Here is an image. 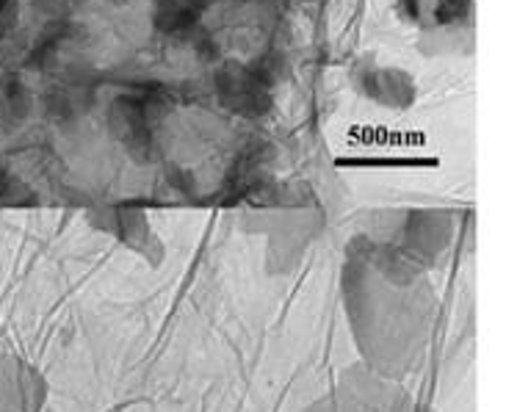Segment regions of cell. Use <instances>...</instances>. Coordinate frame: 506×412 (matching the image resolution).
<instances>
[{
	"label": "cell",
	"mask_w": 506,
	"mask_h": 412,
	"mask_svg": "<svg viewBox=\"0 0 506 412\" xmlns=\"http://www.w3.org/2000/svg\"><path fill=\"white\" fill-rule=\"evenodd\" d=\"M363 78V92L379 103L407 105L412 103V81L399 70H368Z\"/></svg>",
	"instance_id": "4"
},
{
	"label": "cell",
	"mask_w": 506,
	"mask_h": 412,
	"mask_svg": "<svg viewBox=\"0 0 506 412\" xmlns=\"http://www.w3.org/2000/svg\"><path fill=\"white\" fill-rule=\"evenodd\" d=\"M396 9L407 23L429 31L465 23L473 12V0H399Z\"/></svg>",
	"instance_id": "2"
},
{
	"label": "cell",
	"mask_w": 506,
	"mask_h": 412,
	"mask_svg": "<svg viewBox=\"0 0 506 412\" xmlns=\"http://www.w3.org/2000/svg\"><path fill=\"white\" fill-rule=\"evenodd\" d=\"M197 17L194 0H158V25L169 34L186 31Z\"/></svg>",
	"instance_id": "5"
},
{
	"label": "cell",
	"mask_w": 506,
	"mask_h": 412,
	"mask_svg": "<svg viewBox=\"0 0 506 412\" xmlns=\"http://www.w3.org/2000/svg\"><path fill=\"white\" fill-rule=\"evenodd\" d=\"M219 94L233 111L241 114H260L268 105L266 89L244 66H227L219 73Z\"/></svg>",
	"instance_id": "3"
},
{
	"label": "cell",
	"mask_w": 506,
	"mask_h": 412,
	"mask_svg": "<svg viewBox=\"0 0 506 412\" xmlns=\"http://www.w3.org/2000/svg\"><path fill=\"white\" fill-rule=\"evenodd\" d=\"M310 412H415V404L390 382L377 376H354Z\"/></svg>",
	"instance_id": "1"
}]
</instances>
